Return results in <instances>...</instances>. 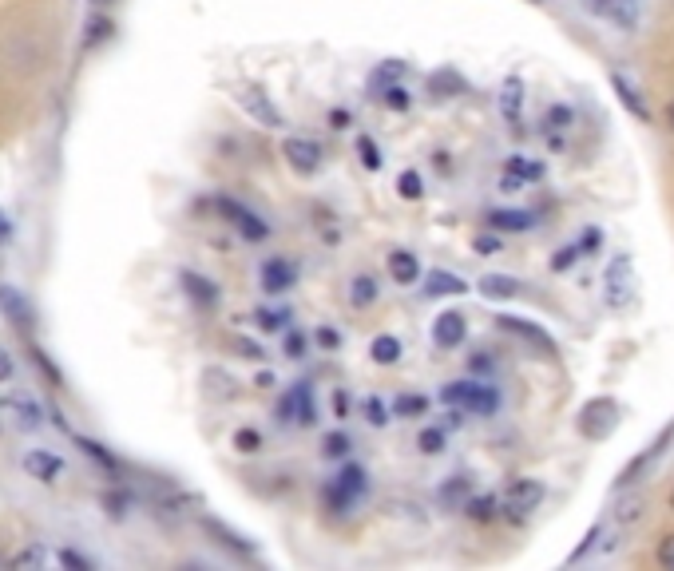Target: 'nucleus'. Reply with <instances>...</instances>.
Returning <instances> with one entry per match:
<instances>
[{
	"label": "nucleus",
	"instance_id": "f257e3e1",
	"mask_svg": "<svg viewBox=\"0 0 674 571\" xmlns=\"http://www.w3.org/2000/svg\"><path fill=\"white\" fill-rule=\"evenodd\" d=\"M365 484H369L365 468H361V464H345L334 480L322 488V496H326V504H330L334 512H341V508H353V500H361Z\"/></svg>",
	"mask_w": 674,
	"mask_h": 571
},
{
	"label": "nucleus",
	"instance_id": "f03ea898",
	"mask_svg": "<svg viewBox=\"0 0 674 571\" xmlns=\"http://www.w3.org/2000/svg\"><path fill=\"white\" fill-rule=\"evenodd\" d=\"M441 397H445V405H464L468 413H480V417H492L496 405H500L496 389H488V385H480V381H456Z\"/></svg>",
	"mask_w": 674,
	"mask_h": 571
},
{
	"label": "nucleus",
	"instance_id": "7ed1b4c3",
	"mask_svg": "<svg viewBox=\"0 0 674 571\" xmlns=\"http://www.w3.org/2000/svg\"><path fill=\"white\" fill-rule=\"evenodd\" d=\"M540 500H544V484L540 480H516L504 492V512H508V520L520 524V520L532 516V508H540Z\"/></svg>",
	"mask_w": 674,
	"mask_h": 571
},
{
	"label": "nucleus",
	"instance_id": "20e7f679",
	"mask_svg": "<svg viewBox=\"0 0 674 571\" xmlns=\"http://www.w3.org/2000/svg\"><path fill=\"white\" fill-rule=\"evenodd\" d=\"M615 421H619V405H615L611 397H599V401H591V405L583 409L579 429H583V437H607V433L615 429Z\"/></svg>",
	"mask_w": 674,
	"mask_h": 571
},
{
	"label": "nucleus",
	"instance_id": "39448f33",
	"mask_svg": "<svg viewBox=\"0 0 674 571\" xmlns=\"http://www.w3.org/2000/svg\"><path fill=\"white\" fill-rule=\"evenodd\" d=\"M282 155H286V163H290L298 175H314V171L322 167V147H318L314 139H302V135H290V139L282 143Z\"/></svg>",
	"mask_w": 674,
	"mask_h": 571
},
{
	"label": "nucleus",
	"instance_id": "423d86ee",
	"mask_svg": "<svg viewBox=\"0 0 674 571\" xmlns=\"http://www.w3.org/2000/svg\"><path fill=\"white\" fill-rule=\"evenodd\" d=\"M278 417L294 421V425H314V397H310V381H298L282 401H278Z\"/></svg>",
	"mask_w": 674,
	"mask_h": 571
},
{
	"label": "nucleus",
	"instance_id": "0eeeda50",
	"mask_svg": "<svg viewBox=\"0 0 674 571\" xmlns=\"http://www.w3.org/2000/svg\"><path fill=\"white\" fill-rule=\"evenodd\" d=\"M238 100H242V108H246V115H250V119H258V127H270V131L286 127V119H282V112L274 108V100H270L266 92H258V88H246Z\"/></svg>",
	"mask_w": 674,
	"mask_h": 571
},
{
	"label": "nucleus",
	"instance_id": "6e6552de",
	"mask_svg": "<svg viewBox=\"0 0 674 571\" xmlns=\"http://www.w3.org/2000/svg\"><path fill=\"white\" fill-rule=\"evenodd\" d=\"M219 211H223L226 219L242 230V238H250V242H262V238L270 234V227H266L254 211H246V207H242V203H234V199H219Z\"/></svg>",
	"mask_w": 674,
	"mask_h": 571
},
{
	"label": "nucleus",
	"instance_id": "1a4fd4ad",
	"mask_svg": "<svg viewBox=\"0 0 674 571\" xmlns=\"http://www.w3.org/2000/svg\"><path fill=\"white\" fill-rule=\"evenodd\" d=\"M591 12L619 24V28H635L639 24V4L635 0H591Z\"/></svg>",
	"mask_w": 674,
	"mask_h": 571
},
{
	"label": "nucleus",
	"instance_id": "9d476101",
	"mask_svg": "<svg viewBox=\"0 0 674 571\" xmlns=\"http://www.w3.org/2000/svg\"><path fill=\"white\" fill-rule=\"evenodd\" d=\"M0 310H4V318H12V326H20V330H28L32 326V302L16 290V286H0Z\"/></svg>",
	"mask_w": 674,
	"mask_h": 571
},
{
	"label": "nucleus",
	"instance_id": "9b49d317",
	"mask_svg": "<svg viewBox=\"0 0 674 571\" xmlns=\"http://www.w3.org/2000/svg\"><path fill=\"white\" fill-rule=\"evenodd\" d=\"M294 286V266L286 258H266L262 262V290L266 294H286Z\"/></svg>",
	"mask_w": 674,
	"mask_h": 571
},
{
	"label": "nucleus",
	"instance_id": "f8f14e48",
	"mask_svg": "<svg viewBox=\"0 0 674 571\" xmlns=\"http://www.w3.org/2000/svg\"><path fill=\"white\" fill-rule=\"evenodd\" d=\"M464 334H468V322H464V314H456V310L441 314V318L433 322V342L441 345V349L460 345V342H464Z\"/></svg>",
	"mask_w": 674,
	"mask_h": 571
},
{
	"label": "nucleus",
	"instance_id": "ddd939ff",
	"mask_svg": "<svg viewBox=\"0 0 674 571\" xmlns=\"http://www.w3.org/2000/svg\"><path fill=\"white\" fill-rule=\"evenodd\" d=\"M183 290H187V298H191L195 306H203V310H211V306L219 302V286H215L211 278L195 274V270H183Z\"/></svg>",
	"mask_w": 674,
	"mask_h": 571
},
{
	"label": "nucleus",
	"instance_id": "4468645a",
	"mask_svg": "<svg viewBox=\"0 0 674 571\" xmlns=\"http://www.w3.org/2000/svg\"><path fill=\"white\" fill-rule=\"evenodd\" d=\"M24 472H28V476H36V480H44V484H52V480H60L64 460L56 457V453L36 449V453H28V457H24Z\"/></svg>",
	"mask_w": 674,
	"mask_h": 571
},
{
	"label": "nucleus",
	"instance_id": "2eb2a0df",
	"mask_svg": "<svg viewBox=\"0 0 674 571\" xmlns=\"http://www.w3.org/2000/svg\"><path fill=\"white\" fill-rule=\"evenodd\" d=\"M389 274H393V282H397V286H413V282L421 278V262H417V254H409V250H393V254H389Z\"/></svg>",
	"mask_w": 674,
	"mask_h": 571
},
{
	"label": "nucleus",
	"instance_id": "dca6fc26",
	"mask_svg": "<svg viewBox=\"0 0 674 571\" xmlns=\"http://www.w3.org/2000/svg\"><path fill=\"white\" fill-rule=\"evenodd\" d=\"M520 104H524V80L508 76L504 88H500V112H504L508 123H520Z\"/></svg>",
	"mask_w": 674,
	"mask_h": 571
},
{
	"label": "nucleus",
	"instance_id": "f3484780",
	"mask_svg": "<svg viewBox=\"0 0 674 571\" xmlns=\"http://www.w3.org/2000/svg\"><path fill=\"white\" fill-rule=\"evenodd\" d=\"M468 290V282L460 278V274H449V270H433L429 278H425V294L429 298H445V294H464Z\"/></svg>",
	"mask_w": 674,
	"mask_h": 571
},
{
	"label": "nucleus",
	"instance_id": "a211bd4d",
	"mask_svg": "<svg viewBox=\"0 0 674 571\" xmlns=\"http://www.w3.org/2000/svg\"><path fill=\"white\" fill-rule=\"evenodd\" d=\"M500 322V330H508V334H520V338H528V342H536L544 353H556V342L540 330V326H532V322H520V318H496Z\"/></svg>",
	"mask_w": 674,
	"mask_h": 571
},
{
	"label": "nucleus",
	"instance_id": "6ab92c4d",
	"mask_svg": "<svg viewBox=\"0 0 674 571\" xmlns=\"http://www.w3.org/2000/svg\"><path fill=\"white\" fill-rule=\"evenodd\" d=\"M607 282H611V290H607V302L611 306H623L627 302V282H631V262L627 258H619V262H611V274H607Z\"/></svg>",
	"mask_w": 674,
	"mask_h": 571
},
{
	"label": "nucleus",
	"instance_id": "aec40b11",
	"mask_svg": "<svg viewBox=\"0 0 674 571\" xmlns=\"http://www.w3.org/2000/svg\"><path fill=\"white\" fill-rule=\"evenodd\" d=\"M203 532H211L215 536V544H223V548H230L234 556H254V544H246L238 532H230V528H223L219 520H203Z\"/></svg>",
	"mask_w": 674,
	"mask_h": 571
},
{
	"label": "nucleus",
	"instance_id": "412c9836",
	"mask_svg": "<svg viewBox=\"0 0 674 571\" xmlns=\"http://www.w3.org/2000/svg\"><path fill=\"white\" fill-rule=\"evenodd\" d=\"M480 294H484V298H516V294H520V282L508 278V274H484V278H480Z\"/></svg>",
	"mask_w": 674,
	"mask_h": 571
},
{
	"label": "nucleus",
	"instance_id": "4be33fe9",
	"mask_svg": "<svg viewBox=\"0 0 674 571\" xmlns=\"http://www.w3.org/2000/svg\"><path fill=\"white\" fill-rule=\"evenodd\" d=\"M349 302H353V310L373 306V302H377V282H373L369 274H357V278L349 282Z\"/></svg>",
	"mask_w": 674,
	"mask_h": 571
},
{
	"label": "nucleus",
	"instance_id": "5701e85b",
	"mask_svg": "<svg viewBox=\"0 0 674 571\" xmlns=\"http://www.w3.org/2000/svg\"><path fill=\"white\" fill-rule=\"evenodd\" d=\"M488 227L492 230H528L532 227V215H528V211H492V215H488Z\"/></svg>",
	"mask_w": 674,
	"mask_h": 571
},
{
	"label": "nucleus",
	"instance_id": "b1692460",
	"mask_svg": "<svg viewBox=\"0 0 674 571\" xmlns=\"http://www.w3.org/2000/svg\"><path fill=\"white\" fill-rule=\"evenodd\" d=\"M369 357H373L377 365H393V361L401 357V342H397L393 334H381V338H373V345H369Z\"/></svg>",
	"mask_w": 674,
	"mask_h": 571
},
{
	"label": "nucleus",
	"instance_id": "393cba45",
	"mask_svg": "<svg viewBox=\"0 0 674 571\" xmlns=\"http://www.w3.org/2000/svg\"><path fill=\"white\" fill-rule=\"evenodd\" d=\"M4 409H12L24 429H28V425H40V405L28 401V397H4Z\"/></svg>",
	"mask_w": 674,
	"mask_h": 571
},
{
	"label": "nucleus",
	"instance_id": "a878e982",
	"mask_svg": "<svg viewBox=\"0 0 674 571\" xmlns=\"http://www.w3.org/2000/svg\"><path fill=\"white\" fill-rule=\"evenodd\" d=\"M611 84H615V92H619V100H623V104H627L631 112L639 115V119H651V112H647V104L639 100V92H635V88H631V84H627L623 76H611Z\"/></svg>",
	"mask_w": 674,
	"mask_h": 571
},
{
	"label": "nucleus",
	"instance_id": "bb28decb",
	"mask_svg": "<svg viewBox=\"0 0 674 571\" xmlns=\"http://www.w3.org/2000/svg\"><path fill=\"white\" fill-rule=\"evenodd\" d=\"M207 393L223 401V397H234V393H238V385H234V377L223 373V369H207Z\"/></svg>",
	"mask_w": 674,
	"mask_h": 571
},
{
	"label": "nucleus",
	"instance_id": "cd10ccee",
	"mask_svg": "<svg viewBox=\"0 0 674 571\" xmlns=\"http://www.w3.org/2000/svg\"><path fill=\"white\" fill-rule=\"evenodd\" d=\"M464 512L472 516V520H480V524H488V520H496V496H472L468 504H464Z\"/></svg>",
	"mask_w": 674,
	"mask_h": 571
},
{
	"label": "nucleus",
	"instance_id": "c85d7f7f",
	"mask_svg": "<svg viewBox=\"0 0 674 571\" xmlns=\"http://www.w3.org/2000/svg\"><path fill=\"white\" fill-rule=\"evenodd\" d=\"M393 409H397L401 417H421V413H429V397H421V393H401V397L393 401Z\"/></svg>",
	"mask_w": 674,
	"mask_h": 571
},
{
	"label": "nucleus",
	"instance_id": "c756f323",
	"mask_svg": "<svg viewBox=\"0 0 674 571\" xmlns=\"http://www.w3.org/2000/svg\"><path fill=\"white\" fill-rule=\"evenodd\" d=\"M508 175H516V179H544V163H532V159H524V155H512V159H508Z\"/></svg>",
	"mask_w": 674,
	"mask_h": 571
},
{
	"label": "nucleus",
	"instance_id": "7c9ffc66",
	"mask_svg": "<svg viewBox=\"0 0 674 571\" xmlns=\"http://www.w3.org/2000/svg\"><path fill=\"white\" fill-rule=\"evenodd\" d=\"M353 449V441L345 437V433H326V441H322V457H345Z\"/></svg>",
	"mask_w": 674,
	"mask_h": 571
},
{
	"label": "nucleus",
	"instance_id": "2f4dec72",
	"mask_svg": "<svg viewBox=\"0 0 674 571\" xmlns=\"http://www.w3.org/2000/svg\"><path fill=\"white\" fill-rule=\"evenodd\" d=\"M397 191H401V199H421V195H425V187H421V175H417V171H401V179H397Z\"/></svg>",
	"mask_w": 674,
	"mask_h": 571
},
{
	"label": "nucleus",
	"instance_id": "473e14b6",
	"mask_svg": "<svg viewBox=\"0 0 674 571\" xmlns=\"http://www.w3.org/2000/svg\"><path fill=\"white\" fill-rule=\"evenodd\" d=\"M76 445H80V449H84L88 457L100 460L104 468H112V472H119V464H115V457H112V453H108V449H104V445H96V441H88V437H76Z\"/></svg>",
	"mask_w": 674,
	"mask_h": 571
},
{
	"label": "nucleus",
	"instance_id": "72a5a7b5",
	"mask_svg": "<svg viewBox=\"0 0 674 571\" xmlns=\"http://www.w3.org/2000/svg\"><path fill=\"white\" fill-rule=\"evenodd\" d=\"M234 449L238 453H258L262 449V433L258 429H238L234 433Z\"/></svg>",
	"mask_w": 674,
	"mask_h": 571
},
{
	"label": "nucleus",
	"instance_id": "f704fd0d",
	"mask_svg": "<svg viewBox=\"0 0 674 571\" xmlns=\"http://www.w3.org/2000/svg\"><path fill=\"white\" fill-rule=\"evenodd\" d=\"M357 151H361V163H365L369 171H377V167H381V151H377V143H373L369 135H361V139H357Z\"/></svg>",
	"mask_w": 674,
	"mask_h": 571
},
{
	"label": "nucleus",
	"instance_id": "c9c22d12",
	"mask_svg": "<svg viewBox=\"0 0 674 571\" xmlns=\"http://www.w3.org/2000/svg\"><path fill=\"white\" fill-rule=\"evenodd\" d=\"M381 100H385V108H393V112H405V108H409V92H405L401 84H389Z\"/></svg>",
	"mask_w": 674,
	"mask_h": 571
},
{
	"label": "nucleus",
	"instance_id": "e433bc0d",
	"mask_svg": "<svg viewBox=\"0 0 674 571\" xmlns=\"http://www.w3.org/2000/svg\"><path fill=\"white\" fill-rule=\"evenodd\" d=\"M286 318H290V314H282V310H258V314H254L258 330H282V326H286Z\"/></svg>",
	"mask_w": 674,
	"mask_h": 571
},
{
	"label": "nucleus",
	"instance_id": "4c0bfd02",
	"mask_svg": "<svg viewBox=\"0 0 674 571\" xmlns=\"http://www.w3.org/2000/svg\"><path fill=\"white\" fill-rule=\"evenodd\" d=\"M417 445H421V453H429V457H437V453L445 449V433H441V429H425Z\"/></svg>",
	"mask_w": 674,
	"mask_h": 571
},
{
	"label": "nucleus",
	"instance_id": "58836bf2",
	"mask_svg": "<svg viewBox=\"0 0 674 571\" xmlns=\"http://www.w3.org/2000/svg\"><path fill=\"white\" fill-rule=\"evenodd\" d=\"M44 560H48V552H44V548H24V552H20V556H12L8 564H16V568H40Z\"/></svg>",
	"mask_w": 674,
	"mask_h": 571
},
{
	"label": "nucleus",
	"instance_id": "ea45409f",
	"mask_svg": "<svg viewBox=\"0 0 674 571\" xmlns=\"http://www.w3.org/2000/svg\"><path fill=\"white\" fill-rule=\"evenodd\" d=\"M544 127H548V131H563V127H571V108H563V104L548 108V115H544Z\"/></svg>",
	"mask_w": 674,
	"mask_h": 571
},
{
	"label": "nucleus",
	"instance_id": "a19ab883",
	"mask_svg": "<svg viewBox=\"0 0 674 571\" xmlns=\"http://www.w3.org/2000/svg\"><path fill=\"white\" fill-rule=\"evenodd\" d=\"M464 496H468V476H456L452 484H445V488H441V500H449V504L464 500Z\"/></svg>",
	"mask_w": 674,
	"mask_h": 571
},
{
	"label": "nucleus",
	"instance_id": "79ce46f5",
	"mask_svg": "<svg viewBox=\"0 0 674 571\" xmlns=\"http://www.w3.org/2000/svg\"><path fill=\"white\" fill-rule=\"evenodd\" d=\"M365 417H369V425H385V421H389L381 397H369V401H365Z\"/></svg>",
	"mask_w": 674,
	"mask_h": 571
},
{
	"label": "nucleus",
	"instance_id": "37998d69",
	"mask_svg": "<svg viewBox=\"0 0 674 571\" xmlns=\"http://www.w3.org/2000/svg\"><path fill=\"white\" fill-rule=\"evenodd\" d=\"M579 258V246H563V250H556V258H552V270L560 274V270H571V262Z\"/></svg>",
	"mask_w": 674,
	"mask_h": 571
},
{
	"label": "nucleus",
	"instance_id": "c03bdc74",
	"mask_svg": "<svg viewBox=\"0 0 674 571\" xmlns=\"http://www.w3.org/2000/svg\"><path fill=\"white\" fill-rule=\"evenodd\" d=\"M659 564L667 571H674V532L671 536H663V544H659Z\"/></svg>",
	"mask_w": 674,
	"mask_h": 571
},
{
	"label": "nucleus",
	"instance_id": "a18cd8bd",
	"mask_svg": "<svg viewBox=\"0 0 674 571\" xmlns=\"http://www.w3.org/2000/svg\"><path fill=\"white\" fill-rule=\"evenodd\" d=\"M302 353H306V338L298 330H290L286 334V357H302Z\"/></svg>",
	"mask_w": 674,
	"mask_h": 571
},
{
	"label": "nucleus",
	"instance_id": "49530a36",
	"mask_svg": "<svg viewBox=\"0 0 674 571\" xmlns=\"http://www.w3.org/2000/svg\"><path fill=\"white\" fill-rule=\"evenodd\" d=\"M60 564H64V568L92 571V560H84V556H76V552H60Z\"/></svg>",
	"mask_w": 674,
	"mask_h": 571
},
{
	"label": "nucleus",
	"instance_id": "de8ad7c7",
	"mask_svg": "<svg viewBox=\"0 0 674 571\" xmlns=\"http://www.w3.org/2000/svg\"><path fill=\"white\" fill-rule=\"evenodd\" d=\"M108 32H112V20H104V16H100V20H92V36H88V44H96V40H104Z\"/></svg>",
	"mask_w": 674,
	"mask_h": 571
},
{
	"label": "nucleus",
	"instance_id": "09e8293b",
	"mask_svg": "<svg viewBox=\"0 0 674 571\" xmlns=\"http://www.w3.org/2000/svg\"><path fill=\"white\" fill-rule=\"evenodd\" d=\"M635 516H643V500H631L627 508H619V520H635Z\"/></svg>",
	"mask_w": 674,
	"mask_h": 571
},
{
	"label": "nucleus",
	"instance_id": "8fccbe9b",
	"mask_svg": "<svg viewBox=\"0 0 674 571\" xmlns=\"http://www.w3.org/2000/svg\"><path fill=\"white\" fill-rule=\"evenodd\" d=\"M274 381H278V377H274L270 369H262V373L254 377V385H258V389H274Z\"/></svg>",
	"mask_w": 674,
	"mask_h": 571
},
{
	"label": "nucleus",
	"instance_id": "3c124183",
	"mask_svg": "<svg viewBox=\"0 0 674 571\" xmlns=\"http://www.w3.org/2000/svg\"><path fill=\"white\" fill-rule=\"evenodd\" d=\"M334 413L337 417H349V397L345 393H334Z\"/></svg>",
	"mask_w": 674,
	"mask_h": 571
},
{
	"label": "nucleus",
	"instance_id": "603ef678",
	"mask_svg": "<svg viewBox=\"0 0 674 571\" xmlns=\"http://www.w3.org/2000/svg\"><path fill=\"white\" fill-rule=\"evenodd\" d=\"M595 246H599V230H587L583 242H579V250H595Z\"/></svg>",
	"mask_w": 674,
	"mask_h": 571
},
{
	"label": "nucleus",
	"instance_id": "864d4df0",
	"mask_svg": "<svg viewBox=\"0 0 674 571\" xmlns=\"http://www.w3.org/2000/svg\"><path fill=\"white\" fill-rule=\"evenodd\" d=\"M476 250H480V254H492V250H500V242H496V238H476Z\"/></svg>",
	"mask_w": 674,
	"mask_h": 571
},
{
	"label": "nucleus",
	"instance_id": "5fc2aeb1",
	"mask_svg": "<svg viewBox=\"0 0 674 571\" xmlns=\"http://www.w3.org/2000/svg\"><path fill=\"white\" fill-rule=\"evenodd\" d=\"M8 238H12V223H8V215H4V211H0V246H4V242H8Z\"/></svg>",
	"mask_w": 674,
	"mask_h": 571
},
{
	"label": "nucleus",
	"instance_id": "6e6d98bb",
	"mask_svg": "<svg viewBox=\"0 0 674 571\" xmlns=\"http://www.w3.org/2000/svg\"><path fill=\"white\" fill-rule=\"evenodd\" d=\"M318 342L326 345V349H337V334L334 330H318Z\"/></svg>",
	"mask_w": 674,
	"mask_h": 571
},
{
	"label": "nucleus",
	"instance_id": "4d7b16f0",
	"mask_svg": "<svg viewBox=\"0 0 674 571\" xmlns=\"http://www.w3.org/2000/svg\"><path fill=\"white\" fill-rule=\"evenodd\" d=\"M8 373H12V361H8V357H4V353H0V381H4V377H8Z\"/></svg>",
	"mask_w": 674,
	"mask_h": 571
},
{
	"label": "nucleus",
	"instance_id": "13d9d810",
	"mask_svg": "<svg viewBox=\"0 0 674 571\" xmlns=\"http://www.w3.org/2000/svg\"><path fill=\"white\" fill-rule=\"evenodd\" d=\"M667 127H671V131H674V100H671V104H667Z\"/></svg>",
	"mask_w": 674,
	"mask_h": 571
},
{
	"label": "nucleus",
	"instance_id": "bf43d9fd",
	"mask_svg": "<svg viewBox=\"0 0 674 571\" xmlns=\"http://www.w3.org/2000/svg\"><path fill=\"white\" fill-rule=\"evenodd\" d=\"M671 512H674V488H671Z\"/></svg>",
	"mask_w": 674,
	"mask_h": 571
},
{
	"label": "nucleus",
	"instance_id": "052dcab7",
	"mask_svg": "<svg viewBox=\"0 0 674 571\" xmlns=\"http://www.w3.org/2000/svg\"><path fill=\"white\" fill-rule=\"evenodd\" d=\"M532 4H544V0H532Z\"/></svg>",
	"mask_w": 674,
	"mask_h": 571
},
{
	"label": "nucleus",
	"instance_id": "680f3d73",
	"mask_svg": "<svg viewBox=\"0 0 674 571\" xmlns=\"http://www.w3.org/2000/svg\"><path fill=\"white\" fill-rule=\"evenodd\" d=\"M100 4H108V0H100Z\"/></svg>",
	"mask_w": 674,
	"mask_h": 571
}]
</instances>
